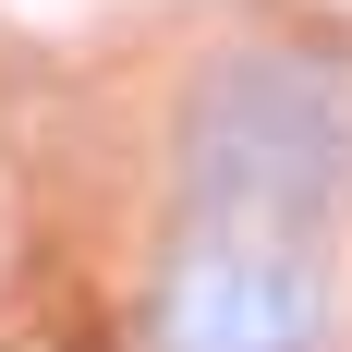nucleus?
I'll return each instance as SVG.
<instances>
[{
    "label": "nucleus",
    "instance_id": "nucleus-1",
    "mask_svg": "<svg viewBox=\"0 0 352 352\" xmlns=\"http://www.w3.org/2000/svg\"><path fill=\"white\" fill-rule=\"evenodd\" d=\"M182 170L207 195V231L304 243L352 207V85L328 61H231L195 98Z\"/></svg>",
    "mask_w": 352,
    "mask_h": 352
},
{
    "label": "nucleus",
    "instance_id": "nucleus-2",
    "mask_svg": "<svg viewBox=\"0 0 352 352\" xmlns=\"http://www.w3.org/2000/svg\"><path fill=\"white\" fill-rule=\"evenodd\" d=\"M146 352H328V292L304 243L182 231L170 280L146 292Z\"/></svg>",
    "mask_w": 352,
    "mask_h": 352
}]
</instances>
